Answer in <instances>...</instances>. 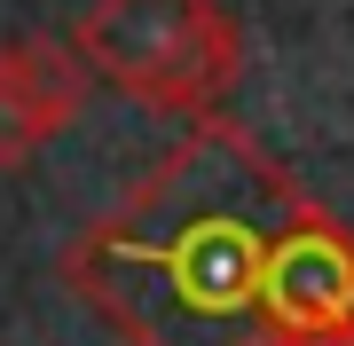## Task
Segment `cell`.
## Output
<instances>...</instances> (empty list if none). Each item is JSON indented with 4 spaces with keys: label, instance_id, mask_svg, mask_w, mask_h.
Masks as SVG:
<instances>
[{
    "label": "cell",
    "instance_id": "obj_1",
    "mask_svg": "<svg viewBox=\"0 0 354 346\" xmlns=\"http://www.w3.org/2000/svg\"><path fill=\"white\" fill-rule=\"evenodd\" d=\"M307 213V189L228 118L95 213L64 244V283L127 346H283L268 323V260Z\"/></svg>",
    "mask_w": 354,
    "mask_h": 346
},
{
    "label": "cell",
    "instance_id": "obj_2",
    "mask_svg": "<svg viewBox=\"0 0 354 346\" xmlns=\"http://www.w3.org/2000/svg\"><path fill=\"white\" fill-rule=\"evenodd\" d=\"M71 55L142 110L221 118L244 71V32L221 0H95L71 24Z\"/></svg>",
    "mask_w": 354,
    "mask_h": 346
},
{
    "label": "cell",
    "instance_id": "obj_3",
    "mask_svg": "<svg viewBox=\"0 0 354 346\" xmlns=\"http://www.w3.org/2000/svg\"><path fill=\"white\" fill-rule=\"evenodd\" d=\"M268 323H276V338H315L354 323V236L315 197L268 260Z\"/></svg>",
    "mask_w": 354,
    "mask_h": 346
},
{
    "label": "cell",
    "instance_id": "obj_4",
    "mask_svg": "<svg viewBox=\"0 0 354 346\" xmlns=\"http://www.w3.org/2000/svg\"><path fill=\"white\" fill-rule=\"evenodd\" d=\"M87 103V64L71 39H8L0 48V173L32 166Z\"/></svg>",
    "mask_w": 354,
    "mask_h": 346
},
{
    "label": "cell",
    "instance_id": "obj_5",
    "mask_svg": "<svg viewBox=\"0 0 354 346\" xmlns=\"http://www.w3.org/2000/svg\"><path fill=\"white\" fill-rule=\"evenodd\" d=\"M283 346H354V323L346 331H315V338H283Z\"/></svg>",
    "mask_w": 354,
    "mask_h": 346
}]
</instances>
